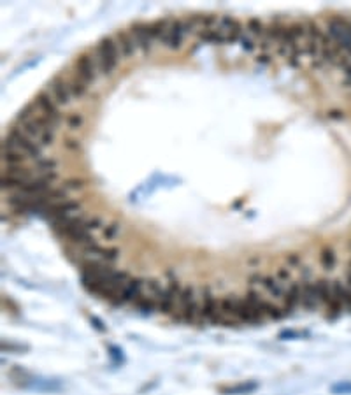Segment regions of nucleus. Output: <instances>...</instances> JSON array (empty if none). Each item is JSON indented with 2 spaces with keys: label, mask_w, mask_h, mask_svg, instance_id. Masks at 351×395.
I'll list each match as a JSON object with an SVG mask.
<instances>
[{
  "label": "nucleus",
  "mask_w": 351,
  "mask_h": 395,
  "mask_svg": "<svg viewBox=\"0 0 351 395\" xmlns=\"http://www.w3.org/2000/svg\"><path fill=\"white\" fill-rule=\"evenodd\" d=\"M290 28H292V34H293V37L297 40H300L302 37H306V25H304L302 21H295L290 25Z\"/></svg>",
  "instance_id": "obj_29"
},
{
  "label": "nucleus",
  "mask_w": 351,
  "mask_h": 395,
  "mask_svg": "<svg viewBox=\"0 0 351 395\" xmlns=\"http://www.w3.org/2000/svg\"><path fill=\"white\" fill-rule=\"evenodd\" d=\"M286 262H288L290 265L297 267V265H300V257H298V255H288V257H286Z\"/></svg>",
  "instance_id": "obj_36"
},
{
  "label": "nucleus",
  "mask_w": 351,
  "mask_h": 395,
  "mask_svg": "<svg viewBox=\"0 0 351 395\" xmlns=\"http://www.w3.org/2000/svg\"><path fill=\"white\" fill-rule=\"evenodd\" d=\"M277 279L283 283H288V281H292V272H290V269H286V267H281V269H277Z\"/></svg>",
  "instance_id": "obj_34"
},
{
  "label": "nucleus",
  "mask_w": 351,
  "mask_h": 395,
  "mask_svg": "<svg viewBox=\"0 0 351 395\" xmlns=\"http://www.w3.org/2000/svg\"><path fill=\"white\" fill-rule=\"evenodd\" d=\"M26 155L21 153L20 149H14V151H2V160H4L7 165H23V162L26 160Z\"/></svg>",
  "instance_id": "obj_23"
},
{
  "label": "nucleus",
  "mask_w": 351,
  "mask_h": 395,
  "mask_svg": "<svg viewBox=\"0 0 351 395\" xmlns=\"http://www.w3.org/2000/svg\"><path fill=\"white\" fill-rule=\"evenodd\" d=\"M57 160H53V158H40V160H37L35 162V167L34 171L37 172V174H44V172H51L57 169Z\"/></svg>",
  "instance_id": "obj_24"
},
{
  "label": "nucleus",
  "mask_w": 351,
  "mask_h": 395,
  "mask_svg": "<svg viewBox=\"0 0 351 395\" xmlns=\"http://www.w3.org/2000/svg\"><path fill=\"white\" fill-rule=\"evenodd\" d=\"M320 263L325 271H333L335 263H337V255H335V251L330 246H327V248H323L320 251Z\"/></svg>",
  "instance_id": "obj_20"
},
{
  "label": "nucleus",
  "mask_w": 351,
  "mask_h": 395,
  "mask_svg": "<svg viewBox=\"0 0 351 395\" xmlns=\"http://www.w3.org/2000/svg\"><path fill=\"white\" fill-rule=\"evenodd\" d=\"M241 37H242V25L237 20H234L230 30L227 32V44L237 42V40H241Z\"/></svg>",
  "instance_id": "obj_25"
},
{
  "label": "nucleus",
  "mask_w": 351,
  "mask_h": 395,
  "mask_svg": "<svg viewBox=\"0 0 351 395\" xmlns=\"http://www.w3.org/2000/svg\"><path fill=\"white\" fill-rule=\"evenodd\" d=\"M350 248H351V242H350Z\"/></svg>",
  "instance_id": "obj_39"
},
{
  "label": "nucleus",
  "mask_w": 351,
  "mask_h": 395,
  "mask_svg": "<svg viewBox=\"0 0 351 395\" xmlns=\"http://www.w3.org/2000/svg\"><path fill=\"white\" fill-rule=\"evenodd\" d=\"M35 104H28V105H25L20 113H18V116H16V119H18V123H23V121H28V119H34L35 118Z\"/></svg>",
  "instance_id": "obj_27"
},
{
  "label": "nucleus",
  "mask_w": 351,
  "mask_h": 395,
  "mask_svg": "<svg viewBox=\"0 0 351 395\" xmlns=\"http://www.w3.org/2000/svg\"><path fill=\"white\" fill-rule=\"evenodd\" d=\"M171 18H160V20H155L153 23H149V34H151L153 42L165 44L169 28H171Z\"/></svg>",
  "instance_id": "obj_16"
},
{
  "label": "nucleus",
  "mask_w": 351,
  "mask_h": 395,
  "mask_svg": "<svg viewBox=\"0 0 351 395\" xmlns=\"http://www.w3.org/2000/svg\"><path fill=\"white\" fill-rule=\"evenodd\" d=\"M174 311H177L176 318L179 321H186V323H193V321H197V318H200V302H198L195 288L192 285L183 286Z\"/></svg>",
  "instance_id": "obj_2"
},
{
  "label": "nucleus",
  "mask_w": 351,
  "mask_h": 395,
  "mask_svg": "<svg viewBox=\"0 0 351 395\" xmlns=\"http://www.w3.org/2000/svg\"><path fill=\"white\" fill-rule=\"evenodd\" d=\"M114 40L118 44V49L123 58H132L136 55L137 46H136V40H134V35L130 34V30H116Z\"/></svg>",
  "instance_id": "obj_14"
},
{
  "label": "nucleus",
  "mask_w": 351,
  "mask_h": 395,
  "mask_svg": "<svg viewBox=\"0 0 351 395\" xmlns=\"http://www.w3.org/2000/svg\"><path fill=\"white\" fill-rule=\"evenodd\" d=\"M34 104H35V107L40 111V114H42V116H46V118H48L49 121L55 125V127H57V128L60 127L61 113H60V107H58V104L55 102V99L51 97V93L46 92V90L39 92L37 95H35Z\"/></svg>",
  "instance_id": "obj_4"
},
{
  "label": "nucleus",
  "mask_w": 351,
  "mask_h": 395,
  "mask_svg": "<svg viewBox=\"0 0 351 395\" xmlns=\"http://www.w3.org/2000/svg\"><path fill=\"white\" fill-rule=\"evenodd\" d=\"M256 61H258V63H271V57H269V55H260V57L256 58Z\"/></svg>",
  "instance_id": "obj_37"
},
{
  "label": "nucleus",
  "mask_w": 351,
  "mask_h": 395,
  "mask_svg": "<svg viewBox=\"0 0 351 395\" xmlns=\"http://www.w3.org/2000/svg\"><path fill=\"white\" fill-rule=\"evenodd\" d=\"M78 213H81V202L74 200V198H67V200L57 202V204H51L49 207H46L42 215L53 223V221H58V219L78 215Z\"/></svg>",
  "instance_id": "obj_6"
},
{
  "label": "nucleus",
  "mask_w": 351,
  "mask_h": 395,
  "mask_svg": "<svg viewBox=\"0 0 351 395\" xmlns=\"http://www.w3.org/2000/svg\"><path fill=\"white\" fill-rule=\"evenodd\" d=\"M119 57H121V53H119L118 44H116L114 37H104V39L95 46V53H93L98 74L111 76V72L118 65Z\"/></svg>",
  "instance_id": "obj_1"
},
{
  "label": "nucleus",
  "mask_w": 351,
  "mask_h": 395,
  "mask_svg": "<svg viewBox=\"0 0 351 395\" xmlns=\"http://www.w3.org/2000/svg\"><path fill=\"white\" fill-rule=\"evenodd\" d=\"M330 390H332L333 394H339V395L351 394V383H339V385H333Z\"/></svg>",
  "instance_id": "obj_32"
},
{
  "label": "nucleus",
  "mask_w": 351,
  "mask_h": 395,
  "mask_svg": "<svg viewBox=\"0 0 351 395\" xmlns=\"http://www.w3.org/2000/svg\"><path fill=\"white\" fill-rule=\"evenodd\" d=\"M119 232V223L118 221H113V223L105 225L104 228H102V237H104L105 241H111V239H114V237L118 236Z\"/></svg>",
  "instance_id": "obj_28"
},
{
  "label": "nucleus",
  "mask_w": 351,
  "mask_h": 395,
  "mask_svg": "<svg viewBox=\"0 0 351 395\" xmlns=\"http://www.w3.org/2000/svg\"><path fill=\"white\" fill-rule=\"evenodd\" d=\"M53 142H55V132H44L42 137L39 139L40 148H42V146H51Z\"/></svg>",
  "instance_id": "obj_33"
},
{
  "label": "nucleus",
  "mask_w": 351,
  "mask_h": 395,
  "mask_svg": "<svg viewBox=\"0 0 351 395\" xmlns=\"http://www.w3.org/2000/svg\"><path fill=\"white\" fill-rule=\"evenodd\" d=\"M144 285H146V279H142V277H130V281H128L127 286L123 288V292L119 294L118 300H116L114 306L134 304L137 298L142 295V292H144Z\"/></svg>",
  "instance_id": "obj_10"
},
{
  "label": "nucleus",
  "mask_w": 351,
  "mask_h": 395,
  "mask_svg": "<svg viewBox=\"0 0 351 395\" xmlns=\"http://www.w3.org/2000/svg\"><path fill=\"white\" fill-rule=\"evenodd\" d=\"M130 34L134 35V40H136V46L142 55H148L153 48V39H151V34H149V25L142 21H136L132 23L130 26Z\"/></svg>",
  "instance_id": "obj_9"
},
{
  "label": "nucleus",
  "mask_w": 351,
  "mask_h": 395,
  "mask_svg": "<svg viewBox=\"0 0 351 395\" xmlns=\"http://www.w3.org/2000/svg\"><path fill=\"white\" fill-rule=\"evenodd\" d=\"M200 318L211 323H225L223 315L219 311V298H216L207 286L202 290L200 295Z\"/></svg>",
  "instance_id": "obj_3"
},
{
  "label": "nucleus",
  "mask_w": 351,
  "mask_h": 395,
  "mask_svg": "<svg viewBox=\"0 0 351 395\" xmlns=\"http://www.w3.org/2000/svg\"><path fill=\"white\" fill-rule=\"evenodd\" d=\"M262 286L265 292H267L269 295H272L274 298H281L283 300V297H285V292L286 290L283 288V283H281L277 277H274V276H263V279H262Z\"/></svg>",
  "instance_id": "obj_17"
},
{
  "label": "nucleus",
  "mask_w": 351,
  "mask_h": 395,
  "mask_svg": "<svg viewBox=\"0 0 351 395\" xmlns=\"http://www.w3.org/2000/svg\"><path fill=\"white\" fill-rule=\"evenodd\" d=\"M86 184V179H81V178H74V179H67L65 183L61 184L63 188L69 192V190H81Z\"/></svg>",
  "instance_id": "obj_30"
},
{
  "label": "nucleus",
  "mask_w": 351,
  "mask_h": 395,
  "mask_svg": "<svg viewBox=\"0 0 351 395\" xmlns=\"http://www.w3.org/2000/svg\"><path fill=\"white\" fill-rule=\"evenodd\" d=\"M300 283H302V290H300V306H302L306 311H316L321 304H320V298H318V294H316L314 281L304 279L300 281Z\"/></svg>",
  "instance_id": "obj_13"
},
{
  "label": "nucleus",
  "mask_w": 351,
  "mask_h": 395,
  "mask_svg": "<svg viewBox=\"0 0 351 395\" xmlns=\"http://www.w3.org/2000/svg\"><path fill=\"white\" fill-rule=\"evenodd\" d=\"M7 136L14 140V144L18 146V149H20L21 153H25L28 158H34L35 162L42 158V148H40V144L35 142V140H32L26 134H23V130L20 127H13L9 130Z\"/></svg>",
  "instance_id": "obj_5"
},
{
  "label": "nucleus",
  "mask_w": 351,
  "mask_h": 395,
  "mask_svg": "<svg viewBox=\"0 0 351 395\" xmlns=\"http://www.w3.org/2000/svg\"><path fill=\"white\" fill-rule=\"evenodd\" d=\"M48 90L58 105H69L70 104L72 95H70L69 84H67V81L61 78V76H55V78L49 81Z\"/></svg>",
  "instance_id": "obj_11"
},
{
  "label": "nucleus",
  "mask_w": 351,
  "mask_h": 395,
  "mask_svg": "<svg viewBox=\"0 0 351 395\" xmlns=\"http://www.w3.org/2000/svg\"><path fill=\"white\" fill-rule=\"evenodd\" d=\"M241 46H242V49H244V51H251V49L254 48V44L251 42V39L250 37H244V35H242L241 37Z\"/></svg>",
  "instance_id": "obj_35"
},
{
  "label": "nucleus",
  "mask_w": 351,
  "mask_h": 395,
  "mask_svg": "<svg viewBox=\"0 0 351 395\" xmlns=\"http://www.w3.org/2000/svg\"><path fill=\"white\" fill-rule=\"evenodd\" d=\"M198 40L209 44H227V32L221 28H204L198 32Z\"/></svg>",
  "instance_id": "obj_18"
},
{
  "label": "nucleus",
  "mask_w": 351,
  "mask_h": 395,
  "mask_svg": "<svg viewBox=\"0 0 351 395\" xmlns=\"http://www.w3.org/2000/svg\"><path fill=\"white\" fill-rule=\"evenodd\" d=\"M181 290H183V286H181V283L177 279L169 281V285L163 286V292L160 294V297H158V313L171 315L176 309L177 300H179Z\"/></svg>",
  "instance_id": "obj_7"
},
{
  "label": "nucleus",
  "mask_w": 351,
  "mask_h": 395,
  "mask_svg": "<svg viewBox=\"0 0 351 395\" xmlns=\"http://www.w3.org/2000/svg\"><path fill=\"white\" fill-rule=\"evenodd\" d=\"M76 76L81 78L86 84H93L97 81V76H98V69H97L95 58L93 55H79L76 58Z\"/></svg>",
  "instance_id": "obj_8"
},
{
  "label": "nucleus",
  "mask_w": 351,
  "mask_h": 395,
  "mask_svg": "<svg viewBox=\"0 0 351 395\" xmlns=\"http://www.w3.org/2000/svg\"><path fill=\"white\" fill-rule=\"evenodd\" d=\"M256 383L250 381V383H239V385H234V386H228V388H221L225 395H246V394H251V392L256 390Z\"/></svg>",
  "instance_id": "obj_22"
},
{
  "label": "nucleus",
  "mask_w": 351,
  "mask_h": 395,
  "mask_svg": "<svg viewBox=\"0 0 351 395\" xmlns=\"http://www.w3.org/2000/svg\"><path fill=\"white\" fill-rule=\"evenodd\" d=\"M183 37H184V32H183V20L179 18H174L171 21V28H169V35H167V40H165V46L169 49H179L181 44H183Z\"/></svg>",
  "instance_id": "obj_15"
},
{
  "label": "nucleus",
  "mask_w": 351,
  "mask_h": 395,
  "mask_svg": "<svg viewBox=\"0 0 351 395\" xmlns=\"http://www.w3.org/2000/svg\"><path fill=\"white\" fill-rule=\"evenodd\" d=\"M248 30L253 35H256V37H263V34H265V25L260 21L258 18H250V20H248Z\"/></svg>",
  "instance_id": "obj_26"
},
{
  "label": "nucleus",
  "mask_w": 351,
  "mask_h": 395,
  "mask_svg": "<svg viewBox=\"0 0 351 395\" xmlns=\"http://www.w3.org/2000/svg\"><path fill=\"white\" fill-rule=\"evenodd\" d=\"M20 128L23 130V134H26V136L30 137L32 140H35V142H39V139L42 137L44 130L39 127V123L34 119H28V121H23L20 123Z\"/></svg>",
  "instance_id": "obj_19"
},
{
  "label": "nucleus",
  "mask_w": 351,
  "mask_h": 395,
  "mask_svg": "<svg viewBox=\"0 0 351 395\" xmlns=\"http://www.w3.org/2000/svg\"><path fill=\"white\" fill-rule=\"evenodd\" d=\"M65 146H67V148H70V149H76V148H79V142H78V140L70 139V140H67V142H65Z\"/></svg>",
  "instance_id": "obj_38"
},
{
  "label": "nucleus",
  "mask_w": 351,
  "mask_h": 395,
  "mask_svg": "<svg viewBox=\"0 0 351 395\" xmlns=\"http://www.w3.org/2000/svg\"><path fill=\"white\" fill-rule=\"evenodd\" d=\"M67 84H69V90H70V95L76 97V99H81V97L86 95L88 92V84L84 83L83 79L78 78V76H72V78L67 81Z\"/></svg>",
  "instance_id": "obj_21"
},
{
  "label": "nucleus",
  "mask_w": 351,
  "mask_h": 395,
  "mask_svg": "<svg viewBox=\"0 0 351 395\" xmlns=\"http://www.w3.org/2000/svg\"><path fill=\"white\" fill-rule=\"evenodd\" d=\"M67 125H69V128H72V130H78V128L83 125V116H81L79 113L69 114V118H67Z\"/></svg>",
  "instance_id": "obj_31"
},
{
  "label": "nucleus",
  "mask_w": 351,
  "mask_h": 395,
  "mask_svg": "<svg viewBox=\"0 0 351 395\" xmlns=\"http://www.w3.org/2000/svg\"><path fill=\"white\" fill-rule=\"evenodd\" d=\"M300 290H302V283L300 281H290L286 286L285 297H283V311L285 315H292V313L300 307Z\"/></svg>",
  "instance_id": "obj_12"
}]
</instances>
